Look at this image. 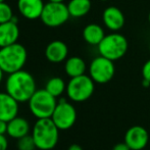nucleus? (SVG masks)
Segmentation results:
<instances>
[{
  "label": "nucleus",
  "mask_w": 150,
  "mask_h": 150,
  "mask_svg": "<svg viewBox=\"0 0 150 150\" xmlns=\"http://www.w3.org/2000/svg\"><path fill=\"white\" fill-rule=\"evenodd\" d=\"M6 92L18 103L28 102L36 92V82L29 71L21 69L9 74L5 83Z\"/></svg>",
  "instance_id": "nucleus-1"
},
{
  "label": "nucleus",
  "mask_w": 150,
  "mask_h": 150,
  "mask_svg": "<svg viewBox=\"0 0 150 150\" xmlns=\"http://www.w3.org/2000/svg\"><path fill=\"white\" fill-rule=\"evenodd\" d=\"M59 129L56 127L51 117L38 119L32 130V137L37 149L51 150L57 145L59 139Z\"/></svg>",
  "instance_id": "nucleus-2"
},
{
  "label": "nucleus",
  "mask_w": 150,
  "mask_h": 150,
  "mask_svg": "<svg viewBox=\"0 0 150 150\" xmlns=\"http://www.w3.org/2000/svg\"><path fill=\"white\" fill-rule=\"evenodd\" d=\"M27 49L18 42L0 48V67L4 73L8 75L23 69L27 62Z\"/></svg>",
  "instance_id": "nucleus-3"
},
{
  "label": "nucleus",
  "mask_w": 150,
  "mask_h": 150,
  "mask_svg": "<svg viewBox=\"0 0 150 150\" xmlns=\"http://www.w3.org/2000/svg\"><path fill=\"white\" fill-rule=\"evenodd\" d=\"M28 103L31 112L37 119L51 117L52 113L57 105L56 97L50 94L45 88L36 90V92L30 98Z\"/></svg>",
  "instance_id": "nucleus-4"
},
{
  "label": "nucleus",
  "mask_w": 150,
  "mask_h": 150,
  "mask_svg": "<svg viewBox=\"0 0 150 150\" xmlns=\"http://www.w3.org/2000/svg\"><path fill=\"white\" fill-rule=\"evenodd\" d=\"M128 40L122 34H109L103 38L98 45L101 56L115 61L122 58L128 51Z\"/></svg>",
  "instance_id": "nucleus-5"
},
{
  "label": "nucleus",
  "mask_w": 150,
  "mask_h": 150,
  "mask_svg": "<svg viewBox=\"0 0 150 150\" xmlns=\"http://www.w3.org/2000/svg\"><path fill=\"white\" fill-rule=\"evenodd\" d=\"M95 82L90 76L82 75L71 78L67 85V94L71 101L83 102L90 98L94 93Z\"/></svg>",
  "instance_id": "nucleus-6"
},
{
  "label": "nucleus",
  "mask_w": 150,
  "mask_h": 150,
  "mask_svg": "<svg viewBox=\"0 0 150 150\" xmlns=\"http://www.w3.org/2000/svg\"><path fill=\"white\" fill-rule=\"evenodd\" d=\"M71 18L67 5L63 2H49L44 5L43 11L40 16L45 26L49 28H57L62 26Z\"/></svg>",
  "instance_id": "nucleus-7"
},
{
  "label": "nucleus",
  "mask_w": 150,
  "mask_h": 150,
  "mask_svg": "<svg viewBox=\"0 0 150 150\" xmlns=\"http://www.w3.org/2000/svg\"><path fill=\"white\" fill-rule=\"evenodd\" d=\"M115 67L113 61L104 57L98 56L91 61L89 67V75L95 83L105 84L108 83L113 78Z\"/></svg>",
  "instance_id": "nucleus-8"
},
{
  "label": "nucleus",
  "mask_w": 150,
  "mask_h": 150,
  "mask_svg": "<svg viewBox=\"0 0 150 150\" xmlns=\"http://www.w3.org/2000/svg\"><path fill=\"white\" fill-rule=\"evenodd\" d=\"M51 120L59 130H69L75 125L77 120V111L75 106L64 99H61L59 102H57L51 115Z\"/></svg>",
  "instance_id": "nucleus-9"
},
{
  "label": "nucleus",
  "mask_w": 150,
  "mask_h": 150,
  "mask_svg": "<svg viewBox=\"0 0 150 150\" xmlns=\"http://www.w3.org/2000/svg\"><path fill=\"white\" fill-rule=\"evenodd\" d=\"M149 135L145 128L141 126L131 127L126 133L125 142L132 150H142L148 143Z\"/></svg>",
  "instance_id": "nucleus-10"
},
{
  "label": "nucleus",
  "mask_w": 150,
  "mask_h": 150,
  "mask_svg": "<svg viewBox=\"0 0 150 150\" xmlns=\"http://www.w3.org/2000/svg\"><path fill=\"white\" fill-rule=\"evenodd\" d=\"M20 37V28L16 16L9 22L0 24V48L11 45L18 42Z\"/></svg>",
  "instance_id": "nucleus-11"
},
{
  "label": "nucleus",
  "mask_w": 150,
  "mask_h": 150,
  "mask_svg": "<svg viewBox=\"0 0 150 150\" xmlns=\"http://www.w3.org/2000/svg\"><path fill=\"white\" fill-rule=\"evenodd\" d=\"M18 102L7 92H0V120L9 122L18 117Z\"/></svg>",
  "instance_id": "nucleus-12"
},
{
  "label": "nucleus",
  "mask_w": 150,
  "mask_h": 150,
  "mask_svg": "<svg viewBox=\"0 0 150 150\" xmlns=\"http://www.w3.org/2000/svg\"><path fill=\"white\" fill-rule=\"evenodd\" d=\"M43 0H18V9L27 20L40 18L44 8Z\"/></svg>",
  "instance_id": "nucleus-13"
},
{
  "label": "nucleus",
  "mask_w": 150,
  "mask_h": 150,
  "mask_svg": "<svg viewBox=\"0 0 150 150\" xmlns=\"http://www.w3.org/2000/svg\"><path fill=\"white\" fill-rule=\"evenodd\" d=\"M102 20L106 28L111 31H119L125 26V16L117 6H108L104 9Z\"/></svg>",
  "instance_id": "nucleus-14"
},
{
  "label": "nucleus",
  "mask_w": 150,
  "mask_h": 150,
  "mask_svg": "<svg viewBox=\"0 0 150 150\" xmlns=\"http://www.w3.org/2000/svg\"><path fill=\"white\" fill-rule=\"evenodd\" d=\"M69 54V48L64 42L60 40H54L50 42L45 49V57L52 63H59L67 59Z\"/></svg>",
  "instance_id": "nucleus-15"
},
{
  "label": "nucleus",
  "mask_w": 150,
  "mask_h": 150,
  "mask_svg": "<svg viewBox=\"0 0 150 150\" xmlns=\"http://www.w3.org/2000/svg\"><path fill=\"white\" fill-rule=\"evenodd\" d=\"M30 133V124L25 117H16L7 122V133L6 134L13 139L23 138Z\"/></svg>",
  "instance_id": "nucleus-16"
},
{
  "label": "nucleus",
  "mask_w": 150,
  "mask_h": 150,
  "mask_svg": "<svg viewBox=\"0 0 150 150\" xmlns=\"http://www.w3.org/2000/svg\"><path fill=\"white\" fill-rule=\"evenodd\" d=\"M105 37L104 31L102 27L97 24H89L84 28L83 38L88 44L94 46H98L99 43Z\"/></svg>",
  "instance_id": "nucleus-17"
},
{
  "label": "nucleus",
  "mask_w": 150,
  "mask_h": 150,
  "mask_svg": "<svg viewBox=\"0 0 150 150\" xmlns=\"http://www.w3.org/2000/svg\"><path fill=\"white\" fill-rule=\"evenodd\" d=\"M64 71L67 75L71 78L85 75L86 62L83 58L79 57V56H71V57L65 59Z\"/></svg>",
  "instance_id": "nucleus-18"
},
{
  "label": "nucleus",
  "mask_w": 150,
  "mask_h": 150,
  "mask_svg": "<svg viewBox=\"0 0 150 150\" xmlns=\"http://www.w3.org/2000/svg\"><path fill=\"white\" fill-rule=\"evenodd\" d=\"M91 5V0H71L67 4V8L71 16L82 18L90 11Z\"/></svg>",
  "instance_id": "nucleus-19"
},
{
  "label": "nucleus",
  "mask_w": 150,
  "mask_h": 150,
  "mask_svg": "<svg viewBox=\"0 0 150 150\" xmlns=\"http://www.w3.org/2000/svg\"><path fill=\"white\" fill-rule=\"evenodd\" d=\"M45 89L54 97H59L64 91H67V85H65L63 79L59 77H53L47 81Z\"/></svg>",
  "instance_id": "nucleus-20"
},
{
  "label": "nucleus",
  "mask_w": 150,
  "mask_h": 150,
  "mask_svg": "<svg viewBox=\"0 0 150 150\" xmlns=\"http://www.w3.org/2000/svg\"><path fill=\"white\" fill-rule=\"evenodd\" d=\"M13 12H12V8L4 2H0V24L9 22L13 18Z\"/></svg>",
  "instance_id": "nucleus-21"
},
{
  "label": "nucleus",
  "mask_w": 150,
  "mask_h": 150,
  "mask_svg": "<svg viewBox=\"0 0 150 150\" xmlns=\"http://www.w3.org/2000/svg\"><path fill=\"white\" fill-rule=\"evenodd\" d=\"M18 150H35L37 149L32 135H27L18 140Z\"/></svg>",
  "instance_id": "nucleus-22"
},
{
  "label": "nucleus",
  "mask_w": 150,
  "mask_h": 150,
  "mask_svg": "<svg viewBox=\"0 0 150 150\" xmlns=\"http://www.w3.org/2000/svg\"><path fill=\"white\" fill-rule=\"evenodd\" d=\"M142 76H143V79L150 82V59L147 60L146 62L144 63V65H143Z\"/></svg>",
  "instance_id": "nucleus-23"
},
{
  "label": "nucleus",
  "mask_w": 150,
  "mask_h": 150,
  "mask_svg": "<svg viewBox=\"0 0 150 150\" xmlns=\"http://www.w3.org/2000/svg\"><path fill=\"white\" fill-rule=\"evenodd\" d=\"M8 141L5 135H0V150H7Z\"/></svg>",
  "instance_id": "nucleus-24"
},
{
  "label": "nucleus",
  "mask_w": 150,
  "mask_h": 150,
  "mask_svg": "<svg viewBox=\"0 0 150 150\" xmlns=\"http://www.w3.org/2000/svg\"><path fill=\"white\" fill-rule=\"evenodd\" d=\"M7 133V122L0 120V135H5Z\"/></svg>",
  "instance_id": "nucleus-25"
},
{
  "label": "nucleus",
  "mask_w": 150,
  "mask_h": 150,
  "mask_svg": "<svg viewBox=\"0 0 150 150\" xmlns=\"http://www.w3.org/2000/svg\"><path fill=\"white\" fill-rule=\"evenodd\" d=\"M112 150H132V149H131L130 147L128 146V144L125 142V143H119V144L115 145Z\"/></svg>",
  "instance_id": "nucleus-26"
},
{
  "label": "nucleus",
  "mask_w": 150,
  "mask_h": 150,
  "mask_svg": "<svg viewBox=\"0 0 150 150\" xmlns=\"http://www.w3.org/2000/svg\"><path fill=\"white\" fill-rule=\"evenodd\" d=\"M67 150H83V148L79 144H71Z\"/></svg>",
  "instance_id": "nucleus-27"
},
{
  "label": "nucleus",
  "mask_w": 150,
  "mask_h": 150,
  "mask_svg": "<svg viewBox=\"0 0 150 150\" xmlns=\"http://www.w3.org/2000/svg\"><path fill=\"white\" fill-rule=\"evenodd\" d=\"M4 71L1 69V67H0V84H1V82H2V80H3V77H4Z\"/></svg>",
  "instance_id": "nucleus-28"
},
{
  "label": "nucleus",
  "mask_w": 150,
  "mask_h": 150,
  "mask_svg": "<svg viewBox=\"0 0 150 150\" xmlns=\"http://www.w3.org/2000/svg\"><path fill=\"white\" fill-rule=\"evenodd\" d=\"M49 2H63L64 0H48Z\"/></svg>",
  "instance_id": "nucleus-29"
},
{
  "label": "nucleus",
  "mask_w": 150,
  "mask_h": 150,
  "mask_svg": "<svg viewBox=\"0 0 150 150\" xmlns=\"http://www.w3.org/2000/svg\"><path fill=\"white\" fill-rule=\"evenodd\" d=\"M148 21H149V23H150V12H149V14H148Z\"/></svg>",
  "instance_id": "nucleus-30"
},
{
  "label": "nucleus",
  "mask_w": 150,
  "mask_h": 150,
  "mask_svg": "<svg viewBox=\"0 0 150 150\" xmlns=\"http://www.w3.org/2000/svg\"><path fill=\"white\" fill-rule=\"evenodd\" d=\"M100 1H103V2H105V1H107V0H100Z\"/></svg>",
  "instance_id": "nucleus-31"
},
{
  "label": "nucleus",
  "mask_w": 150,
  "mask_h": 150,
  "mask_svg": "<svg viewBox=\"0 0 150 150\" xmlns=\"http://www.w3.org/2000/svg\"><path fill=\"white\" fill-rule=\"evenodd\" d=\"M5 1V0H0V2H4Z\"/></svg>",
  "instance_id": "nucleus-32"
},
{
  "label": "nucleus",
  "mask_w": 150,
  "mask_h": 150,
  "mask_svg": "<svg viewBox=\"0 0 150 150\" xmlns=\"http://www.w3.org/2000/svg\"><path fill=\"white\" fill-rule=\"evenodd\" d=\"M149 48H150V44H149Z\"/></svg>",
  "instance_id": "nucleus-33"
}]
</instances>
